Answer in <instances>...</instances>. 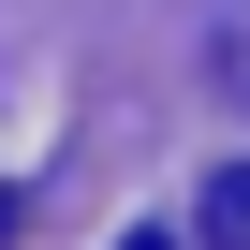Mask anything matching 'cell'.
<instances>
[{"label": "cell", "mask_w": 250, "mask_h": 250, "mask_svg": "<svg viewBox=\"0 0 250 250\" xmlns=\"http://www.w3.org/2000/svg\"><path fill=\"white\" fill-rule=\"evenodd\" d=\"M133 250H177V235H133Z\"/></svg>", "instance_id": "3"}, {"label": "cell", "mask_w": 250, "mask_h": 250, "mask_svg": "<svg viewBox=\"0 0 250 250\" xmlns=\"http://www.w3.org/2000/svg\"><path fill=\"white\" fill-rule=\"evenodd\" d=\"M191 221H206V250H250V162H221V177H206V206H191Z\"/></svg>", "instance_id": "1"}, {"label": "cell", "mask_w": 250, "mask_h": 250, "mask_svg": "<svg viewBox=\"0 0 250 250\" xmlns=\"http://www.w3.org/2000/svg\"><path fill=\"white\" fill-rule=\"evenodd\" d=\"M0 235H15V191H0Z\"/></svg>", "instance_id": "2"}]
</instances>
